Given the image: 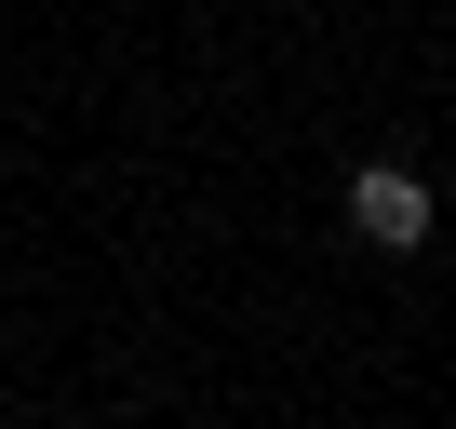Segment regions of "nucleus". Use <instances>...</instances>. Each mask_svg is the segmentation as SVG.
Here are the masks:
<instances>
[{"label":"nucleus","mask_w":456,"mask_h":429,"mask_svg":"<svg viewBox=\"0 0 456 429\" xmlns=\"http://www.w3.org/2000/svg\"><path fill=\"white\" fill-rule=\"evenodd\" d=\"M349 229H362L376 255H416V242L443 229V214H429V174H416V161H362V174H349Z\"/></svg>","instance_id":"obj_1"}]
</instances>
